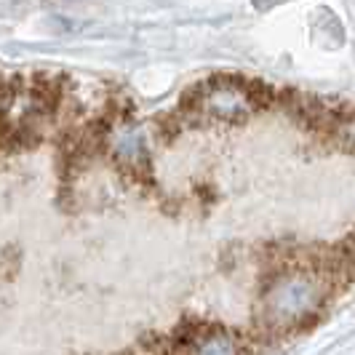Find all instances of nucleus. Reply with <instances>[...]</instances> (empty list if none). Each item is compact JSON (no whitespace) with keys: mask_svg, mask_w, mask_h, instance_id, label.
Instances as JSON below:
<instances>
[{"mask_svg":"<svg viewBox=\"0 0 355 355\" xmlns=\"http://www.w3.org/2000/svg\"><path fill=\"white\" fill-rule=\"evenodd\" d=\"M334 284V272L318 265H288L275 270L262 297V315L272 329H294L318 313Z\"/></svg>","mask_w":355,"mask_h":355,"instance_id":"f257e3e1","label":"nucleus"},{"mask_svg":"<svg viewBox=\"0 0 355 355\" xmlns=\"http://www.w3.org/2000/svg\"><path fill=\"white\" fill-rule=\"evenodd\" d=\"M190 355H243V350L235 337L225 334V331H214V334L198 337Z\"/></svg>","mask_w":355,"mask_h":355,"instance_id":"f03ea898","label":"nucleus"}]
</instances>
